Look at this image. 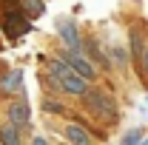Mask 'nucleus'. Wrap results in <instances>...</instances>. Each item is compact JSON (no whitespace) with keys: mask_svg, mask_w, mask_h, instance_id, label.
I'll return each instance as SVG.
<instances>
[{"mask_svg":"<svg viewBox=\"0 0 148 145\" xmlns=\"http://www.w3.org/2000/svg\"><path fill=\"white\" fill-rule=\"evenodd\" d=\"M83 103H86V108L91 111V117H100L103 122H111L117 117V105H114V100L103 88H88L86 97H83Z\"/></svg>","mask_w":148,"mask_h":145,"instance_id":"2","label":"nucleus"},{"mask_svg":"<svg viewBox=\"0 0 148 145\" xmlns=\"http://www.w3.org/2000/svg\"><path fill=\"white\" fill-rule=\"evenodd\" d=\"M20 83H23V71L20 68H14V71H9L3 80H0V85H3V91H20Z\"/></svg>","mask_w":148,"mask_h":145,"instance_id":"8","label":"nucleus"},{"mask_svg":"<svg viewBox=\"0 0 148 145\" xmlns=\"http://www.w3.org/2000/svg\"><path fill=\"white\" fill-rule=\"evenodd\" d=\"M63 60H66V63H69V66H71L80 77H86V80H91V77H94V66H91L83 54H80V51H66V57H63Z\"/></svg>","mask_w":148,"mask_h":145,"instance_id":"6","label":"nucleus"},{"mask_svg":"<svg viewBox=\"0 0 148 145\" xmlns=\"http://www.w3.org/2000/svg\"><path fill=\"white\" fill-rule=\"evenodd\" d=\"M32 145H49V142H46L43 137H34V142H32Z\"/></svg>","mask_w":148,"mask_h":145,"instance_id":"15","label":"nucleus"},{"mask_svg":"<svg viewBox=\"0 0 148 145\" xmlns=\"http://www.w3.org/2000/svg\"><path fill=\"white\" fill-rule=\"evenodd\" d=\"M46 111H51V114H57V111H60V105H57L54 100H46Z\"/></svg>","mask_w":148,"mask_h":145,"instance_id":"13","label":"nucleus"},{"mask_svg":"<svg viewBox=\"0 0 148 145\" xmlns=\"http://www.w3.org/2000/svg\"><path fill=\"white\" fill-rule=\"evenodd\" d=\"M143 68H145V74H148V49H145V54H143Z\"/></svg>","mask_w":148,"mask_h":145,"instance_id":"14","label":"nucleus"},{"mask_svg":"<svg viewBox=\"0 0 148 145\" xmlns=\"http://www.w3.org/2000/svg\"><path fill=\"white\" fill-rule=\"evenodd\" d=\"M57 34L63 37V43H66L69 51H80V49H83V43H80V31H77L74 20L60 17V20H57Z\"/></svg>","mask_w":148,"mask_h":145,"instance_id":"4","label":"nucleus"},{"mask_svg":"<svg viewBox=\"0 0 148 145\" xmlns=\"http://www.w3.org/2000/svg\"><path fill=\"white\" fill-rule=\"evenodd\" d=\"M114 60H120V66H125V60H128V57H125L123 49H114Z\"/></svg>","mask_w":148,"mask_h":145,"instance_id":"12","label":"nucleus"},{"mask_svg":"<svg viewBox=\"0 0 148 145\" xmlns=\"http://www.w3.org/2000/svg\"><path fill=\"white\" fill-rule=\"evenodd\" d=\"M0 142H3V145H20V128L3 125V128H0Z\"/></svg>","mask_w":148,"mask_h":145,"instance_id":"10","label":"nucleus"},{"mask_svg":"<svg viewBox=\"0 0 148 145\" xmlns=\"http://www.w3.org/2000/svg\"><path fill=\"white\" fill-rule=\"evenodd\" d=\"M140 137H143V131H128V137L123 140V145H140Z\"/></svg>","mask_w":148,"mask_h":145,"instance_id":"11","label":"nucleus"},{"mask_svg":"<svg viewBox=\"0 0 148 145\" xmlns=\"http://www.w3.org/2000/svg\"><path fill=\"white\" fill-rule=\"evenodd\" d=\"M6 114H9V125H14V128H26V125H29V120H32V108H29L26 100L12 103V105L6 108Z\"/></svg>","mask_w":148,"mask_h":145,"instance_id":"5","label":"nucleus"},{"mask_svg":"<svg viewBox=\"0 0 148 145\" xmlns=\"http://www.w3.org/2000/svg\"><path fill=\"white\" fill-rule=\"evenodd\" d=\"M29 26H32V20L23 14V9H14V12H6L3 14V31H6V37H20L29 31Z\"/></svg>","mask_w":148,"mask_h":145,"instance_id":"3","label":"nucleus"},{"mask_svg":"<svg viewBox=\"0 0 148 145\" xmlns=\"http://www.w3.org/2000/svg\"><path fill=\"white\" fill-rule=\"evenodd\" d=\"M20 9H23V14L29 20H34L43 14V0H20Z\"/></svg>","mask_w":148,"mask_h":145,"instance_id":"9","label":"nucleus"},{"mask_svg":"<svg viewBox=\"0 0 148 145\" xmlns=\"http://www.w3.org/2000/svg\"><path fill=\"white\" fill-rule=\"evenodd\" d=\"M49 74H51V83H54L57 88L69 91L74 97H86V91H88L86 83H88V80L80 77L66 60H51V63H49Z\"/></svg>","mask_w":148,"mask_h":145,"instance_id":"1","label":"nucleus"},{"mask_svg":"<svg viewBox=\"0 0 148 145\" xmlns=\"http://www.w3.org/2000/svg\"><path fill=\"white\" fill-rule=\"evenodd\" d=\"M66 140L71 145H91V137H88V131L83 125H77V122H69L66 125Z\"/></svg>","mask_w":148,"mask_h":145,"instance_id":"7","label":"nucleus"}]
</instances>
